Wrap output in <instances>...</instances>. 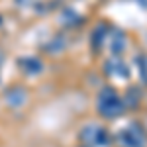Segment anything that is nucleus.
<instances>
[{
  "mask_svg": "<svg viewBox=\"0 0 147 147\" xmlns=\"http://www.w3.org/2000/svg\"><path fill=\"white\" fill-rule=\"evenodd\" d=\"M80 147H86V145H80Z\"/></svg>",
  "mask_w": 147,
  "mask_h": 147,
  "instance_id": "7",
  "label": "nucleus"
},
{
  "mask_svg": "<svg viewBox=\"0 0 147 147\" xmlns=\"http://www.w3.org/2000/svg\"><path fill=\"white\" fill-rule=\"evenodd\" d=\"M4 100H6V104L10 108H22L24 104L28 102V92H26L24 86H12V88L6 90Z\"/></svg>",
  "mask_w": 147,
  "mask_h": 147,
  "instance_id": "4",
  "label": "nucleus"
},
{
  "mask_svg": "<svg viewBox=\"0 0 147 147\" xmlns=\"http://www.w3.org/2000/svg\"><path fill=\"white\" fill-rule=\"evenodd\" d=\"M20 67L26 75H39L43 71V61H39L37 57H24L20 59Z\"/></svg>",
  "mask_w": 147,
  "mask_h": 147,
  "instance_id": "5",
  "label": "nucleus"
},
{
  "mask_svg": "<svg viewBox=\"0 0 147 147\" xmlns=\"http://www.w3.org/2000/svg\"><path fill=\"white\" fill-rule=\"evenodd\" d=\"M2 61H4V53H2V49H0V67H2Z\"/></svg>",
  "mask_w": 147,
  "mask_h": 147,
  "instance_id": "6",
  "label": "nucleus"
},
{
  "mask_svg": "<svg viewBox=\"0 0 147 147\" xmlns=\"http://www.w3.org/2000/svg\"><path fill=\"white\" fill-rule=\"evenodd\" d=\"M98 114L106 120H116L120 118L125 110V102L124 98L114 90L112 86H106L102 88L100 94H98Z\"/></svg>",
  "mask_w": 147,
  "mask_h": 147,
  "instance_id": "1",
  "label": "nucleus"
},
{
  "mask_svg": "<svg viewBox=\"0 0 147 147\" xmlns=\"http://www.w3.org/2000/svg\"><path fill=\"white\" fill-rule=\"evenodd\" d=\"M80 139L86 147H104L110 145V136L108 129L102 125H88L80 131Z\"/></svg>",
  "mask_w": 147,
  "mask_h": 147,
  "instance_id": "3",
  "label": "nucleus"
},
{
  "mask_svg": "<svg viewBox=\"0 0 147 147\" xmlns=\"http://www.w3.org/2000/svg\"><path fill=\"white\" fill-rule=\"evenodd\" d=\"M116 139H118V143L122 147H147L145 131L136 124L131 125V127L120 129V134L116 136Z\"/></svg>",
  "mask_w": 147,
  "mask_h": 147,
  "instance_id": "2",
  "label": "nucleus"
}]
</instances>
